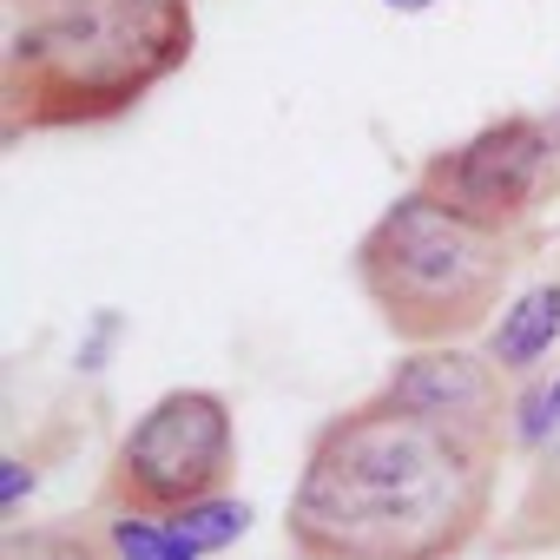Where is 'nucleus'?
Masks as SVG:
<instances>
[{"label": "nucleus", "instance_id": "obj_11", "mask_svg": "<svg viewBox=\"0 0 560 560\" xmlns=\"http://www.w3.org/2000/svg\"><path fill=\"white\" fill-rule=\"evenodd\" d=\"M27 488H34V468H21V455H8V462H0V501H8V514L21 508Z\"/></svg>", "mask_w": 560, "mask_h": 560}, {"label": "nucleus", "instance_id": "obj_9", "mask_svg": "<svg viewBox=\"0 0 560 560\" xmlns=\"http://www.w3.org/2000/svg\"><path fill=\"white\" fill-rule=\"evenodd\" d=\"M172 527H178V540H185V547L218 553V547H231V540L250 527V508H244V501H231V494H211V501H198V508L172 514Z\"/></svg>", "mask_w": 560, "mask_h": 560}, {"label": "nucleus", "instance_id": "obj_14", "mask_svg": "<svg viewBox=\"0 0 560 560\" xmlns=\"http://www.w3.org/2000/svg\"><path fill=\"white\" fill-rule=\"evenodd\" d=\"M553 402H560V383H553Z\"/></svg>", "mask_w": 560, "mask_h": 560}, {"label": "nucleus", "instance_id": "obj_12", "mask_svg": "<svg viewBox=\"0 0 560 560\" xmlns=\"http://www.w3.org/2000/svg\"><path fill=\"white\" fill-rule=\"evenodd\" d=\"M383 8H396V14H422V8H435V0H383Z\"/></svg>", "mask_w": 560, "mask_h": 560}, {"label": "nucleus", "instance_id": "obj_15", "mask_svg": "<svg viewBox=\"0 0 560 560\" xmlns=\"http://www.w3.org/2000/svg\"><path fill=\"white\" fill-rule=\"evenodd\" d=\"M553 132H560V113H553Z\"/></svg>", "mask_w": 560, "mask_h": 560}, {"label": "nucleus", "instance_id": "obj_2", "mask_svg": "<svg viewBox=\"0 0 560 560\" xmlns=\"http://www.w3.org/2000/svg\"><path fill=\"white\" fill-rule=\"evenodd\" d=\"M198 47L191 0H60L14 27L0 60V126L73 132L132 113Z\"/></svg>", "mask_w": 560, "mask_h": 560}, {"label": "nucleus", "instance_id": "obj_8", "mask_svg": "<svg viewBox=\"0 0 560 560\" xmlns=\"http://www.w3.org/2000/svg\"><path fill=\"white\" fill-rule=\"evenodd\" d=\"M0 560H119L106 534L80 527V521H40V527H8Z\"/></svg>", "mask_w": 560, "mask_h": 560}, {"label": "nucleus", "instance_id": "obj_7", "mask_svg": "<svg viewBox=\"0 0 560 560\" xmlns=\"http://www.w3.org/2000/svg\"><path fill=\"white\" fill-rule=\"evenodd\" d=\"M553 337H560V284H534L527 298H514L508 311H501V324H494V337H488V363L501 370V376H527L547 350H553Z\"/></svg>", "mask_w": 560, "mask_h": 560}, {"label": "nucleus", "instance_id": "obj_5", "mask_svg": "<svg viewBox=\"0 0 560 560\" xmlns=\"http://www.w3.org/2000/svg\"><path fill=\"white\" fill-rule=\"evenodd\" d=\"M553 185H560V132L540 113L488 119L462 145L429 152L422 172H416V191H429L455 218H468L481 231H501V237L521 218H534L553 198Z\"/></svg>", "mask_w": 560, "mask_h": 560}, {"label": "nucleus", "instance_id": "obj_6", "mask_svg": "<svg viewBox=\"0 0 560 560\" xmlns=\"http://www.w3.org/2000/svg\"><path fill=\"white\" fill-rule=\"evenodd\" d=\"M383 389L396 402L435 416V422H455V429H475V435H494V442L508 435V416H514L508 376L475 350H409L389 370Z\"/></svg>", "mask_w": 560, "mask_h": 560}, {"label": "nucleus", "instance_id": "obj_1", "mask_svg": "<svg viewBox=\"0 0 560 560\" xmlns=\"http://www.w3.org/2000/svg\"><path fill=\"white\" fill-rule=\"evenodd\" d=\"M501 442L389 389L330 416L298 468L284 540L304 560H455L494 514Z\"/></svg>", "mask_w": 560, "mask_h": 560}, {"label": "nucleus", "instance_id": "obj_4", "mask_svg": "<svg viewBox=\"0 0 560 560\" xmlns=\"http://www.w3.org/2000/svg\"><path fill=\"white\" fill-rule=\"evenodd\" d=\"M237 468V422L218 389H165L113 448L100 508L172 521L211 494H224Z\"/></svg>", "mask_w": 560, "mask_h": 560}, {"label": "nucleus", "instance_id": "obj_10", "mask_svg": "<svg viewBox=\"0 0 560 560\" xmlns=\"http://www.w3.org/2000/svg\"><path fill=\"white\" fill-rule=\"evenodd\" d=\"M106 540H113L119 560H198V547H185L178 527L172 521H152V514H113Z\"/></svg>", "mask_w": 560, "mask_h": 560}, {"label": "nucleus", "instance_id": "obj_13", "mask_svg": "<svg viewBox=\"0 0 560 560\" xmlns=\"http://www.w3.org/2000/svg\"><path fill=\"white\" fill-rule=\"evenodd\" d=\"M27 8H60V0H27Z\"/></svg>", "mask_w": 560, "mask_h": 560}, {"label": "nucleus", "instance_id": "obj_3", "mask_svg": "<svg viewBox=\"0 0 560 560\" xmlns=\"http://www.w3.org/2000/svg\"><path fill=\"white\" fill-rule=\"evenodd\" d=\"M508 270V237L455 218L429 191H402L357 237V284L383 330L409 350H448L475 337L501 304Z\"/></svg>", "mask_w": 560, "mask_h": 560}]
</instances>
